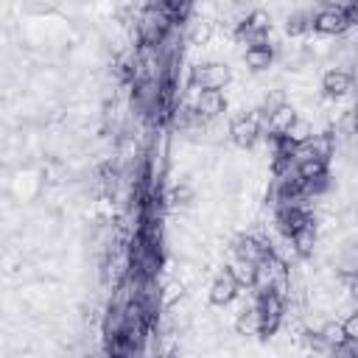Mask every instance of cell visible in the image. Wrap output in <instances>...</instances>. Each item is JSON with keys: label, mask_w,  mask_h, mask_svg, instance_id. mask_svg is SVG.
<instances>
[{"label": "cell", "mask_w": 358, "mask_h": 358, "mask_svg": "<svg viewBox=\"0 0 358 358\" xmlns=\"http://www.w3.org/2000/svg\"><path fill=\"white\" fill-rule=\"evenodd\" d=\"M271 62H274V48H271L268 42L249 45V48H246V53H243V64H246L249 70H255V73L268 70V67H271Z\"/></svg>", "instance_id": "12"}, {"label": "cell", "mask_w": 358, "mask_h": 358, "mask_svg": "<svg viewBox=\"0 0 358 358\" xmlns=\"http://www.w3.org/2000/svg\"><path fill=\"white\" fill-rule=\"evenodd\" d=\"M274 224H277V229H280L285 238H294L296 232H302L305 227H310L313 218H310V213H308L299 201H291V204H280V207H277Z\"/></svg>", "instance_id": "3"}, {"label": "cell", "mask_w": 358, "mask_h": 358, "mask_svg": "<svg viewBox=\"0 0 358 358\" xmlns=\"http://www.w3.org/2000/svg\"><path fill=\"white\" fill-rule=\"evenodd\" d=\"M296 117H299V115H296V109H294L291 103H282V106L268 117V129H271V131H277V134H285V129H288Z\"/></svg>", "instance_id": "14"}, {"label": "cell", "mask_w": 358, "mask_h": 358, "mask_svg": "<svg viewBox=\"0 0 358 358\" xmlns=\"http://www.w3.org/2000/svg\"><path fill=\"white\" fill-rule=\"evenodd\" d=\"M338 271H341L347 280L358 274V243H347V246L341 249V255H338Z\"/></svg>", "instance_id": "16"}, {"label": "cell", "mask_w": 358, "mask_h": 358, "mask_svg": "<svg viewBox=\"0 0 358 358\" xmlns=\"http://www.w3.org/2000/svg\"><path fill=\"white\" fill-rule=\"evenodd\" d=\"M232 252H235V257H241V260L260 263V260H266V257L271 255V243H266V241H260V238H255V235H238V238L232 241Z\"/></svg>", "instance_id": "9"}, {"label": "cell", "mask_w": 358, "mask_h": 358, "mask_svg": "<svg viewBox=\"0 0 358 358\" xmlns=\"http://www.w3.org/2000/svg\"><path fill=\"white\" fill-rule=\"evenodd\" d=\"M305 31H313V17L305 14V11L288 14V20H285V34H288V36H302Z\"/></svg>", "instance_id": "17"}, {"label": "cell", "mask_w": 358, "mask_h": 358, "mask_svg": "<svg viewBox=\"0 0 358 358\" xmlns=\"http://www.w3.org/2000/svg\"><path fill=\"white\" fill-rule=\"evenodd\" d=\"M173 199H176V201H179V199H190V190H187V187H176V190H173Z\"/></svg>", "instance_id": "24"}, {"label": "cell", "mask_w": 358, "mask_h": 358, "mask_svg": "<svg viewBox=\"0 0 358 358\" xmlns=\"http://www.w3.org/2000/svg\"><path fill=\"white\" fill-rule=\"evenodd\" d=\"M168 28H171V17L159 6H148L143 11V17H140V25H137V31H140V36H143L145 45L162 42V36H165Z\"/></svg>", "instance_id": "5"}, {"label": "cell", "mask_w": 358, "mask_h": 358, "mask_svg": "<svg viewBox=\"0 0 358 358\" xmlns=\"http://www.w3.org/2000/svg\"><path fill=\"white\" fill-rule=\"evenodd\" d=\"M235 327H238L241 336H260V319H257L255 305H252V308H243V310L238 313Z\"/></svg>", "instance_id": "15"}, {"label": "cell", "mask_w": 358, "mask_h": 358, "mask_svg": "<svg viewBox=\"0 0 358 358\" xmlns=\"http://www.w3.org/2000/svg\"><path fill=\"white\" fill-rule=\"evenodd\" d=\"M229 137L238 148H252L260 140V115L257 112H243L229 123Z\"/></svg>", "instance_id": "6"}, {"label": "cell", "mask_w": 358, "mask_h": 358, "mask_svg": "<svg viewBox=\"0 0 358 358\" xmlns=\"http://www.w3.org/2000/svg\"><path fill=\"white\" fill-rule=\"evenodd\" d=\"M229 268H232L235 280L241 282V288H255V285H257V263L235 257V263H232Z\"/></svg>", "instance_id": "13"}, {"label": "cell", "mask_w": 358, "mask_h": 358, "mask_svg": "<svg viewBox=\"0 0 358 358\" xmlns=\"http://www.w3.org/2000/svg\"><path fill=\"white\" fill-rule=\"evenodd\" d=\"M288 241H291V246H294V252H296L299 257H308V255L313 252V243H316V229H313V224L305 227L302 232H296V235L288 238Z\"/></svg>", "instance_id": "18"}, {"label": "cell", "mask_w": 358, "mask_h": 358, "mask_svg": "<svg viewBox=\"0 0 358 358\" xmlns=\"http://www.w3.org/2000/svg\"><path fill=\"white\" fill-rule=\"evenodd\" d=\"M341 327H344L347 341H358V310H355V313H350V316L341 322Z\"/></svg>", "instance_id": "21"}, {"label": "cell", "mask_w": 358, "mask_h": 358, "mask_svg": "<svg viewBox=\"0 0 358 358\" xmlns=\"http://www.w3.org/2000/svg\"><path fill=\"white\" fill-rule=\"evenodd\" d=\"M285 137H288L291 143H296V145L302 148V145H305V143H308V140L313 137V126H310V123H308L305 117H296V120H294V123H291V126L285 129Z\"/></svg>", "instance_id": "19"}, {"label": "cell", "mask_w": 358, "mask_h": 358, "mask_svg": "<svg viewBox=\"0 0 358 358\" xmlns=\"http://www.w3.org/2000/svg\"><path fill=\"white\" fill-rule=\"evenodd\" d=\"M350 294H352V299H358V274L350 277Z\"/></svg>", "instance_id": "25"}, {"label": "cell", "mask_w": 358, "mask_h": 358, "mask_svg": "<svg viewBox=\"0 0 358 358\" xmlns=\"http://www.w3.org/2000/svg\"><path fill=\"white\" fill-rule=\"evenodd\" d=\"M352 22L347 17V11L341 6H333V8H322L319 14H313V31L322 34V36H338L344 31H350Z\"/></svg>", "instance_id": "8"}, {"label": "cell", "mask_w": 358, "mask_h": 358, "mask_svg": "<svg viewBox=\"0 0 358 358\" xmlns=\"http://www.w3.org/2000/svg\"><path fill=\"white\" fill-rule=\"evenodd\" d=\"M282 103H288V101H285V95H282L280 90H271V92L263 98V103H260V109H257V112H260V115L268 120V117H271V115H274V112H277Z\"/></svg>", "instance_id": "20"}, {"label": "cell", "mask_w": 358, "mask_h": 358, "mask_svg": "<svg viewBox=\"0 0 358 358\" xmlns=\"http://www.w3.org/2000/svg\"><path fill=\"white\" fill-rule=\"evenodd\" d=\"M352 126H355V134H358V103H355V115H352Z\"/></svg>", "instance_id": "26"}, {"label": "cell", "mask_w": 358, "mask_h": 358, "mask_svg": "<svg viewBox=\"0 0 358 358\" xmlns=\"http://www.w3.org/2000/svg\"><path fill=\"white\" fill-rule=\"evenodd\" d=\"M207 36H210V28H196V34H193V39H196V42H204Z\"/></svg>", "instance_id": "23"}, {"label": "cell", "mask_w": 358, "mask_h": 358, "mask_svg": "<svg viewBox=\"0 0 358 358\" xmlns=\"http://www.w3.org/2000/svg\"><path fill=\"white\" fill-rule=\"evenodd\" d=\"M268 28H271L268 14L257 8V11H252L249 17H243V20L238 22V28H235V39H238L241 45H260V42H266Z\"/></svg>", "instance_id": "4"}, {"label": "cell", "mask_w": 358, "mask_h": 358, "mask_svg": "<svg viewBox=\"0 0 358 358\" xmlns=\"http://www.w3.org/2000/svg\"><path fill=\"white\" fill-rule=\"evenodd\" d=\"M232 78V70L224 64V62H204V64H196L190 70V78L187 84L199 92V90H221L227 87Z\"/></svg>", "instance_id": "2"}, {"label": "cell", "mask_w": 358, "mask_h": 358, "mask_svg": "<svg viewBox=\"0 0 358 358\" xmlns=\"http://www.w3.org/2000/svg\"><path fill=\"white\" fill-rule=\"evenodd\" d=\"M238 291H241V282L235 280L232 268L224 266V268L215 274V280L210 282V294H207V296H210V305H213V308H227L229 302H235Z\"/></svg>", "instance_id": "7"}, {"label": "cell", "mask_w": 358, "mask_h": 358, "mask_svg": "<svg viewBox=\"0 0 358 358\" xmlns=\"http://www.w3.org/2000/svg\"><path fill=\"white\" fill-rule=\"evenodd\" d=\"M350 90H352V76L347 70H338L336 67V70H327L322 76V92L327 98H344Z\"/></svg>", "instance_id": "11"}, {"label": "cell", "mask_w": 358, "mask_h": 358, "mask_svg": "<svg viewBox=\"0 0 358 358\" xmlns=\"http://www.w3.org/2000/svg\"><path fill=\"white\" fill-rule=\"evenodd\" d=\"M193 109L199 117H218L221 112H227V98L221 90H199L196 101H193Z\"/></svg>", "instance_id": "10"}, {"label": "cell", "mask_w": 358, "mask_h": 358, "mask_svg": "<svg viewBox=\"0 0 358 358\" xmlns=\"http://www.w3.org/2000/svg\"><path fill=\"white\" fill-rule=\"evenodd\" d=\"M344 11H347L350 22H352V25H358V0H350V3L344 6Z\"/></svg>", "instance_id": "22"}, {"label": "cell", "mask_w": 358, "mask_h": 358, "mask_svg": "<svg viewBox=\"0 0 358 358\" xmlns=\"http://www.w3.org/2000/svg\"><path fill=\"white\" fill-rule=\"evenodd\" d=\"M255 310L260 319V336H274L282 322V294L274 288H260L255 296Z\"/></svg>", "instance_id": "1"}]
</instances>
